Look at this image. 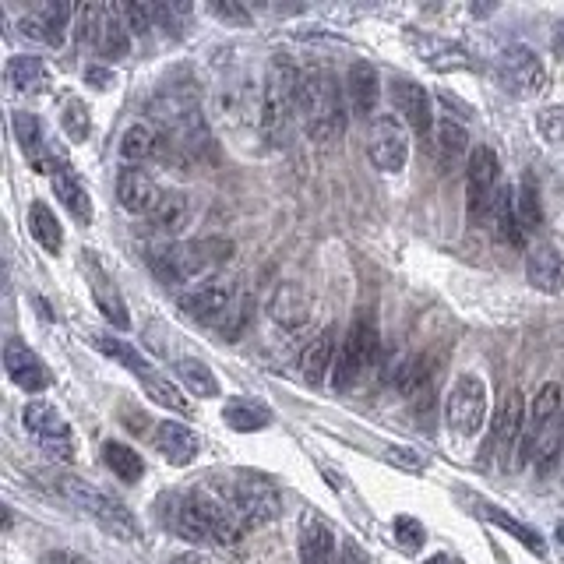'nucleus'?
<instances>
[{
  "label": "nucleus",
  "instance_id": "obj_43",
  "mask_svg": "<svg viewBox=\"0 0 564 564\" xmlns=\"http://www.w3.org/2000/svg\"><path fill=\"white\" fill-rule=\"evenodd\" d=\"M60 127L71 141H85L92 134V117H89V106L85 99H67L64 113H60Z\"/></svg>",
  "mask_w": 564,
  "mask_h": 564
},
{
  "label": "nucleus",
  "instance_id": "obj_13",
  "mask_svg": "<svg viewBox=\"0 0 564 564\" xmlns=\"http://www.w3.org/2000/svg\"><path fill=\"white\" fill-rule=\"evenodd\" d=\"M230 508L244 529L265 526L282 512V494L265 480H240L230 487Z\"/></svg>",
  "mask_w": 564,
  "mask_h": 564
},
{
  "label": "nucleus",
  "instance_id": "obj_20",
  "mask_svg": "<svg viewBox=\"0 0 564 564\" xmlns=\"http://www.w3.org/2000/svg\"><path fill=\"white\" fill-rule=\"evenodd\" d=\"M522 427H526V420H522V392H508L498 409V420H494V431H490V452H498L508 462V452H519Z\"/></svg>",
  "mask_w": 564,
  "mask_h": 564
},
{
  "label": "nucleus",
  "instance_id": "obj_51",
  "mask_svg": "<svg viewBox=\"0 0 564 564\" xmlns=\"http://www.w3.org/2000/svg\"><path fill=\"white\" fill-rule=\"evenodd\" d=\"M208 11L216 18H223V22H233V25H247L251 22V11L240 4V0H226V4H208Z\"/></svg>",
  "mask_w": 564,
  "mask_h": 564
},
{
  "label": "nucleus",
  "instance_id": "obj_12",
  "mask_svg": "<svg viewBox=\"0 0 564 564\" xmlns=\"http://www.w3.org/2000/svg\"><path fill=\"white\" fill-rule=\"evenodd\" d=\"M367 156L381 173H402L409 163V134L406 124L392 113H381L367 127Z\"/></svg>",
  "mask_w": 564,
  "mask_h": 564
},
{
  "label": "nucleus",
  "instance_id": "obj_56",
  "mask_svg": "<svg viewBox=\"0 0 564 564\" xmlns=\"http://www.w3.org/2000/svg\"><path fill=\"white\" fill-rule=\"evenodd\" d=\"M342 564H367L364 550H360L357 543H346V561H342Z\"/></svg>",
  "mask_w": 564,
  "mask_h": 564
},
{
  "label": "nucleus",
  "instance_id": "obj_35",
  "mask_svg": "<svg viewBox=\"0 0 564 564\" xmlns=\"http://www.w3.org/2000/svg\"><path fill=\"white\" fill-rule=\"evenodd\" d=\"M29 233L36 237V244L43 247L46 254H60V247H64V230H60L57 216H53V212L43 205V201H32V208H29Z\"/></svg>",
  "mask_w": 564,
  "mask_h": 564
},
{
  "label": "nucleus",
  "instance_id": "obj_14",
  "mask_svg": "<svg viewBox=\"0 0 564 564\" xmlns=\"http://www.w3.org/2000/svg\"><path fill=\"white\" fill-rule=\"evenodd\" d=\"M388 96H392V106L399 110V117L406 120L416 134H431V127H434L431 92L423 89L420 82H413V78H395Z\"/></svg>",
  "mask_w": 564,
  "mask_h": 564
},
{
  "label": "nucleus",
  "instance_id": "obj_25",
  "mask_svg": "<svg viewBox=\"0 0 564 564\" xmlns=\"http://www.w3.org/2000/svg\"><path fill=\"white\" fill-rule=\"evenodd\" d=\"M78 8H71V4H43V8H36V15H29L22 22V32L32 39H43L46 46H60L64 43V32H67V22L75 18Z\"/></svg>",
  "mask_w": 564,
  "mask_h": 564
},
{
  "label": "nucleus",
  "instance_id": "obj_27",
  "mask_svg": "<svg viewBox=\"0 0 564 564\" xmlns=\"http://www.w3.org/2000/svg\"><path fill=\"white\" fill-rule=\"evenodd\" d=\"M487 226H490V233H494V240H498V244H508V247L526 244V230H522L519 212H515V191L501 187L498 198H494V205H490Z\"/></svg>",
  "mask_w": 564,
  "mask_h": 564
},
{
  "label": "nucleus",
  "instance_id": "obj_32",
  "mask_svg": "<svg viewBox=\"0 0 564 564\" xmlns=\"http://www.w3.org/2000/svg\"><path fill=\"white\" fill-rule=\"evenodd\" d=\"M223 420L230 423V427H233L237 434H254V431H265L268 423H272V413H268V409L261 406V402L237 395V399L226 402Z\"/></svg>",
  "mask_w": 564,
  "mask_h": 564
},
{
  "label": "nucleus",
  "instance_id": "obj_38",
  "mask_svg": "<svg viewBox=\"0 0 564 564\" xmlns=\"http://www.w3.org/2000/svg\"><path fill=\"white\" fill-rule=\"evenodd\" d=\"M138 381H141V388H145V395H149L156 406L170 409V413H191V399H187L173 381H166L163 374L149 371V374H141Z\"/></svg>",
  "mask_w": 564,
  "mask_h": 564
},
{
  "label": "nucleus",
  "instance_id": "obj_8",
  "mask_svg": "<svg viewBox=\"0 0 564 564\" xmlns=\"http://www.w3.org/2000/svg\"><path fill=\"white\" fill-rule=\"evenodd\" d=\"M483 420H487V385L476 374H459L452 392L445 395L448 431L459 438H473V434H480Z\"/></svg>",
  "mask_w": 564,
  "mask_h": 564
},
{
  "label": "nucleus",
  "instance_id": "obj_6",
  "mask_svg": "<svg viewBox=\"0 0 564 564\" xmlns=\"http://www.w3.org/2000/svg\"><path fill=\"white\" fill-rule=\"evenodd\" d=\"M374 349H378V325L367 311L357 314V321L349 325V332L342 335V346L335 353L332 367V388L335 392H349L357 385L360 374L367 371V364L374 360Z\"/></svg>",
  "mask_w": 564,
  "mask_h": 564
},
{
  "label": "nucleus",
  "instance_id": "obj_45",
  "mask_svg": "<svg viewBox=\"0 0 564 564\" xmlns=\"http://www.w3.org/2000/svg\"><path fill=\"white\" fill-rule=\"evenodd\" d=\"M103 15H106V4H85V8L75 11V36H78V43L99 46Z\"/></svg>",
  "mask_w": 564,
  "mask_h": 564
},
{
  "label": "nucleus",
  "instance_id": "obj_1",
  "mask_svg": "<svg viewBox=\"0 0 564 564\" xmlns=\"http://www.w3.org/2000/svg\"><path fill=\"white\" fill-rule=\"evenodd\" d=\"M300 82H304V75L282 57H275L268 64L265 82H261L258 92V134L272 149L286 145V138H290V127L300 113Z\"/></svg>",
  "mask_w": 564,
  "mask_h": 564
},
{
  "label": "nucleus",
  "instance_id": "obj_23",
  "mask_svg": "<svg viewBox=\"0 0 564 564\" xmlns=\"http://www.w3.org/2000/svg\"><path fill=\"white\" fill-rule=\"evenodd\" d=\"M268 314L286 332H297V328H304L311 321V297L300 290L297 282H282L279 290H275L272 304H268Z\"/></svg>",
  "mask_w": 564,
  "mask_h": 564
},
{
  "label": "nucleus",
  "instance_id": "obj_44",
  "mask_svg": "<svg viewBox=\"0 0 564 564\" xmlns=\"http://www.w3.org/2000/svg\"><path fill=\"white\" fill-rule=\"evenodd\" d=\"M427 378H431V364L423 357H409L406 364L395 371V388H399L402 395H420L423 392V385H427Z\"/></svg>",
  "mask_w": 564,
  "mask_h": 564
},
{
  "label": "nucleus",
  "instance_id": "obj_5",
  "mask_svg": "<svg viewBox=\"0 0 564 564\" xmlns=\"http://www.w3.org/2000/svg\"><path fill=\"white\" fill-rule=\"evenodd\" d=\"M177 533L191 543H237L244 526L237 522L233 508H226L223 501H208L201 494L187 498L177 512Z\"/></svg>",
  "mask_w": 564,
  "mask_h": 564
},
{
  "label": "nucleus",
  "instance_id": "obj_16",
  "mask_svg": "<svg viewBox=\"0 0 564 564\" xmlns=\"http://www.w3.org/2000/svg\"><path fill=\"white\" fill-rule=\"evenodd\" d=\"M163 191L156 187L152 173H145L141 166H124L117 177V201L124 212L131 216H152V208L159 205Z\"/></svg>",
  "mask_w": 564,
  "mask_h": 564
},
{
  "label": "nucleus",
  "instance_id": "obj_10",
  "mask_svg": "<svg viewBox=\"0 0 564 564\" xmlns=\"http://www.w3.org/2000/svg\"><path fill=\"white\" fill-rule=\"evenodd\" d=\"M237 297H240V290L233 286L230 279H219V275H212V279H201L194 290L180 293V311H184L191 321H198V325L223 328L226 314L233 311Z\"/></svg>",
  "mask_w": 564,
  "mask_h": 564
},
{
  "label": "nucleus",
  "instance_id": "obj_17",
  "mask_svg": "<svg viewBox=\"0 0 564 564\" xmlns=\"http://www.w3.org/2000/svg\"><path fill=\"white\" fill-rule=\"evenodd\" d=\"M346 96H349V110H353V117L374 120L378 96H381L378 67L367 64V60H353V64H349V75H346Z\"/></svg>",
  "mask_w": 564,
  "mask_h": 564
},
{
  "label": "nucleus",
  "instance_id": "obj_3",
  "mask_svg": "<svg viewBox=\"0 0 564 564\" xmlns=\"http://www.w3.org/2000/svg\"><path fill=\"white\" fill-rule=\"evenodd\" d=\"M233 244L223 237H205V240H187V244L163 247L149 258L152 272L170 286V282H191L208 275L212 268H219L223 261H230ZM212 279V275H208Z\"/></svg>",
  "mask_w": 564,
  "mask_h": 564
},
{
  "label": "nucleus",
  "instance_id": "obj_31",
  "mask_svg": "<svg viewBox=\"0 0 564 564\" xmlns=\"http://www.w3.org/2000/svg\"><path fill=\"white\" fill-rule=\"evenodd\" d=\"M89 346L99 349L103 357L117 360L120 367H127V371H131L134 378H141V374H149V371H152L149 360L141 357V353H138L134 346H127L124 339H113V335H106V332H89Z\"/></svg>",
  "mask_w": 564,
  "mask_h": 564
},
{
  "label": "nucleus",
  "instance_id": "obj_24",
  "mask_svg": "<svg viewBox=\"0 0 564 564\" xmlns=\"http://www.w3.org/2000/svg\"><path fill=\"white\" fill-rule=\"evenodd\" d=\"M297 367H300V378H304L311 388H318L321 381H325V374L335 367V328L318 332L304 349H300Z\"/></svg>",
  "mask_w": 564,
  "mask_h": 564
},
{
  "label": "nucleus",
  "instance_id": "obj_49",
  "mask_svg": "<svg viewBox=\"0 0 564 564\" xmlns=\"http://www.w3.org/2000/svg\"><path fill=\"white\" fill-rule=\"evenodd\" d=\"M392 529H395V540H399L406 550H416L423 543V536H427V529H423L416 519H409V515H399V519L392 522Z\"/></svg>",
  "mask_w": 564,
  "mask_h": 564
},
{
  "label": "nucleus",
  "instance_id": "obj_48",
  "mask_svg": "<svg viewBox=\"0 0 564 564\" xmlns=\"http://www.w3.org/2000/svg\"><path fill=\"white\" fill-rule=\"evenodd\" d=\"M251 307H254V304H251V297H247V293H240L237 304H233V311L226 314V321H223V328H219V332H223L230 342L237 339V335L244 332L247 321H251Z\"/></svg>",
  "mask_w": 564,
  "mask_h": 564
},
{
  "label": "nucleus",
  "instance_id": "obj_26",
  "mask_svg": "<svg viewBox=\"0 0 564 564\" xmlns=\"http://www.w3.org/2000/svg\"><path fill=\"white\" fill-rule=\"evenodd\" d=\"M335 533L328 529L325 519L307 512L300 519V564H335Z\"/></svg>",
  "mask_w": 564,
  "mask_h": 564
},
{
  "label": "nucleus",
  "instance_id": "obj_53",
  "mask_svg": "<svg viewBox=\"0 0 564 564\" xmlns=\"http://www.w3.org/2000/svg\"><path fill=\"white\" fill-rule=\"evenodd\" d=\"M85 82H92L96 89H110L117 78H113V71H106V67H85Z\"/></svg>",
  "mask_w": 564,
  "mask_h": 564
},
{
  "label": "nucleus",
  "instance_id": "obj_2",
  "mask_svg": "<svg viewBox=\"0 0 564 564\" xmlns=\"http://www.w3.org/2000/svg\"><path fill=\"white\" fill-rule=\"evenodd\" d=\"M300 117L311 134V141L328 145V141H339L346 131V113H342L339 99V82H335L332 71L325 67H314L307 71L304 82H300Z\"/></svg>",
  "mask_w": 564,
  "mask_h": 564
},
{
  "label": "nucleus",
  "instance_id": "obj_34",
  "mask_svg": "<svg viewBox=\"0 0 564 564\" xmlns=\"http://www.w3.org/2000/svg\"><path fill=\"white\" fill-rule=\"evenodd\" d=\"M4 78H8V85L15 92H36L46 85V64L39 57H29V53H18V57L8 60V67H4Z\"/></svg>",
  "mask_w": 564,
  "mask_h": 564
},
{
  "label": "nucleus",
  "instance_id": "obj_52",
  "mask_svg": "<svg viewBox=\"0 0 564 564\" xmlns=\"http://www.w3.org/2000/svg\"><path fill=\"white\" fill-rule=\"evenodd\" d=\"M388 462H395V466H402V469H423L427 466V459H423L416 448H406V445H392L388 448Z\"/></svg>",
  "mask_w": 564,
  "mask_h": 564
},
{
  "label": "nucleus",
  "instance_id": "obj_40",
  "mask_svg": "<svg viewBox=\"0 0 564 564\" xmlns=\"http://www.w3.org/2000/svg\"><path fill=\"white\" fill-rule=\"evenodd\" d=\"M92 297H96V304H99V311H103V318L110 321L117 332H127V328H131V314H127L124 300H120V293L113 290L110 282H106L99 272H96V282H92Z\"/></svg>",
  "mask_w": 564,
  "mask_h": 564
},
{
  "label": "nucleus",
  "instance_id": "obj_37",
  "mask_svg": "<svg viewBox=\"0 0 564 564\" xmlns=\"http://www.w3.org/2000/svg\"><path fill=\"white\" fill-rule=\"evenodd\" d=\"M561 445H564V420L561 416H554V420L540 431V438H536V445H533L536 473L547 476L550 469L557 466V459H561Z\"/></svg>",
  "mask_w": 564,
  "mask_h": 564
},
{
  "label": "nucleus",
  "instance_id": "obj_9",
  "mask_svg": "<svg viewBox=\"0 0 564 564\" xmlns=\"http://www.w3.org/2000/svg\"><path fill=\"white\" fill-rule=\"evenodd\" d=\"M494 82L515 99H533L536 92L547 82V71H543L540 57H536L529 46H505V50L494 57Z\"/></svg>",
  "mask_w": 564,
  "mask_h": 564
},
{
  "label": "nucleus",
  "instance_id": "obj_4",
  "mask_svg": "<svg viewBox=\"0 0 564 564\" xmlns=\"http://www.w3.org/2000/svg\"><path fill=\"white\" fill-rule=\"evenodd\" d=\"M53 490H57V494H60L64 501H71V505H75L78 512L92 515V519H96L99 526L110 529V533L117 536V540H124V543L138 540V522H134V515L127 512V508L120 505L117 498H110L106 490H99L96 483L60 473V476H53Z\"/></svg>",
  "mask_w": 564,
  "mask_h": 564
},
{
  "label": "nucleus",
  "instance_id": "obj_50",
  "mask_svg": "<svg viewBox=\"0 0 564 564\" xmlns=\"http://www.w3.org/2000/svg\"><path fill=\"white\" fill-rule=\"evenodd\" d=\"M540 131L547 141L564 145V106H547V110L540 113Z\"/></svg>",
  "mask_w": 564,
  "mask_h": 564
},
{
  "label": "nucleus",
  "instance_id": "obj_41",
  "mask_svg": "<svg viewBox=\"0 0 564 564\" xmlns=\"http://www.w3.org/2000/svg\"><path fill=\"white\" fill-rule=\"evenodd\" d=\"M177 374L194 395H201V399H216V395H219V381H216V374L208 371L205 360L180 357L177 360Z\"/></svg>",
  "mask_w": 564,
  "mask_h": 564
},
{
  "label": "nucleus",
  "instance_id": "obj_19",
  "mask_svg": "<svg viewBox=\"0 0 564 564\" xmlns=\"http://www.w3.org/2000/svg\"><path fill=\"white\" fill-rule=\"evenodd\" d=\"M526 279L533 290L557 297L564 290V258L550 244H536L526 254Z\"/></svg>",
  "mask_w": 564,
  "mask_h": 564
},
{
  "label": "nucleus",
  "instance_id": "obj_46",
  "mask_svg": "<svg viewBox=\"0 0 564 564\" xmlns=\"http://www.w3.org/2000/svg\"><path fill=\"white\" fill-rule=\"evenodd\" d=\"M11 124H15V138L22 141V149L39 163V159H43V156H39V145H43V124H39V117H36V113L18 110Z\"/></svg>",
  "mask_w": 564,
  "mask_h": 564
},
{
  "label": "nucleus",
  "instance_id": "obj_22",
  "mask_svg": "<svg viewBox=\"0 0 564 564\" xmlns=\"http://www.w3.org/2000/svg\"><path fill=\"white\" fill-rule=\"evenodd\" d=\"M156 448L163 452V459L170 462V466H191L201 452V441L187 423L166 420L156 427Z\"/></svg>",
  "mask_w": 564,
  "mask_h": 564
},
{
  "label": "nucleus",
  "instance_id": "obj_58",
  "mask_svg": "<svg viewBox=\"0 0 564 564\" xmlns=\"http://www.w3.org/2000/svg\"><path fill=\"white\" fill-rule=\"evenodd\" d=\"M173 564H208V561L198 554H180V557H173Z\"/></svg>",
  "mask_w": 564,
  "mask_h": 564
},
{
  "label": "nucleus",
  "instance_id": "obj_54",
  "mask_svg": "<svg viewBox=\"0 0 564 564\" xmlns=\"http://www.w3.org/2000/svg\"><path fill=\"white\" fill-rule=\"evenodd\" d=\"M43 564H92V561L82 554H75V550H53V554L43 557Z\"/></svg>",
  "mask_w": 564,
  "mask_h": 564
},
{
  "label": "nucleus",
  "instance_id": "obj_42",
  "mask_svg": "<svg viewBox=\"0 0 564 564\" xmlns=\"http://www.w3.org/2000/svg\"><path fill=\"white\" fill-rule=\"evenodd\" d=\"M483 512L490 515V522H494V526H501V529H505V533H512L515 540H519L526 550H533V554H547V543H543L540 536H536L529 526H522L519 519H512V515L498 512V508H490V505H483Z\"/></svg>",
  "mask_w": 564,
  "mask_h": 564
},
{
  "label": "nucleus",
  "instance_id": "obj_28",
  "mask_svg": "<svg viewBox=\"0 0 564 564\" xmlns=\"http://www.w3.org/2000/svg\"><path fill=\"white\" fill-rule=\"evenodd\" d=\"M191 216H194V205L184 191H163V198L152 208L149 219L159 233H170L173 237V233H184L187 226H191Z\"/></svg>",
  "mask_w": 564,
  "mask_h": 564
},
{
  "label": "nucleus",
  "instance_id": "obj_59",
  "mask_svg": "<svg viewBox=\"0 0 564 564\" xmlns=\"http://www.w3.org/2000/svg\"><path fill=\"white\" fill-rule=\"evenodd\" d=\"M423 564H452V561H448V557H445V554H434V557H431V561H423Z\"/></svg>",
  "mask_w": 564,
  "mask_h": 564
},
{
  "label": "nucleus",
  "instance_id": "obj_33",
  "mask_svg": "<svg viewBox=\"0 0 564 564\" xmlns=\"http://www.w3.org/2000/svg\"><path fill=\"white\" fill-rule=\"evenodd\" d=\"M131 29L124 22V11L106 4V15H103V32H99V53L113 60H124L131 53Z\"/></svg>",
  "mask_w": 564,
  "mask_h": 564
},
{
  "label": "nucleus",
  "instance_id": "obj_55",
  "mask_svg": "<svg viewBox=\"0 0 564 564\" xmlns=\"http://www.w3.org/2000/svg\"><path fill=\"white\" fill-rule=\"evenodd\" d=\"M438 99L448 106V110H455V117H462V120H469V117H473V106H469V103H462V99H459V96H452V92H441Z\"/></svg>",
  "mask_w": 564,
  "mask_h": 564
},
{
  "label": "nucleus",
  "instance_id": "obj_11",
  "mask_svg": "<svg viewBox=\"0 0 564 564\" xmlns=\"http://www.w3.org/2000/svg\"><path fill=\"white\" fill-rule=\"evenodd\" d=\"M22 423H25V431H29L32 438L39 441V448H43V452H50L53 459H60V462L75 459V441H71V427H67V420L60 416L57 406H50V402H39V399L25 402Z\"/></svg>",
  "mask_w": 564,
  "mask_h": 564
},
{
  "label": "nucleus",
  "instance_id": "obj_29",
  "mask_svg": "<svg viewBox=\"0 0 564 564\" xmlns=\"http://www.w3.org/2000/svg\"><path fill=\"white\" fill-rule=\"evenodd\" d=\"M159 149H163V134L152 124H131L120 138V159L127 166H141L145 159L159 156Z\"/></svg>",
  "mask_w": 564,
  "mask_h": 564
},
{
  "label": "nucleus",
  "instance_id": "obj_7",
  "mask_svg": "<svg viewBox=\"0 0 564 564\" xmlns=\"http://www.w3.org/2000/svg\"><path fill=\"white\" fill-rule=\"evenodd\" d=\"M501 191V163L494 156V149L487 145H476L466 159V208H469V223L487 226L490 205Z\"/></svg>",
  "mask_w": 564,
  "mask_h": 564
},
{
  "label": "nucleus",
  "instance_id": "obj_57",
  "mask_svg": "<svg viewBox=\"0 0 564 564\" xmlns=\"http://www.w3.org/2000/svg\"><path fill=\"white\" fill-rule=\"evenodd\" d=\"M550 50H554L557 57L564 60V22L557 25V29H554V36H550Z\"/></svg>",
  "mask_w": 564,
  "mask_h": 564
},
{
  "label": "nucleus",
  "instance_id": "obj_18",
  "mask_svg": "<svg viewBox=\"0 0 564 564\" xmlns=\"http://www.w3.org/2000/svg\"><path fill=\"white\" fill-rule=\"evenodd\" d=\"M406 43L416 50V57L423 60L427 67H434V71H466L473 60H469V53L462 50L459 43H448V39H438V36H427V32H416L409 29L406 32Z\"/></svg>",
  "mask_w": 564,
  "mask_h": 564
},
{
  "label": "nucleus",
  "instance_id": "obj_21",
  "mask_svg": "<svg viewBox=\"0 0 564 564\" xmlns=\"http://www.w3.org/2000/svg\"><path fill=\"white\" fill-rule=\"evenodd\" d=\"M50 180H53V194L60 198V205H64L78 223H92V198L82 187V180H78V173L67 163H60V159H53Z\"/></svg>",
  "mask_w": 564,
  "mask_h": 564
},
{
  "label": "nucleus",
  "instance_id": "obj_15",
  "mask_svg": "<svg viewBox=\"0 0 564 564\" xmlns=\"http://www.w3.org/2000/svg\"><path fill=\"white\" fill-rule=\"evenodd\" d=\"M4 367H8V378L15 381L22 392L36 395V392H46V388H50V371H46V364L25 346L22 339L4 342Z\"/></svg>",
  "mask_w": 564,
  "mask_h": 564
},
{
  "label": "nucleus",
  "instance_id": "obj_30",
  "mask_svg": "<svg viewBox=\"0 0 564 564\" xmlns=\"http://www.w3.org/2000/svg\"><path fill=\"white\" fill-rule=\"evenodd\" d=\"M434 149H438V166L441 170H452L455 163H459L462 156L469 159V134L466 127L459 124V120L445 117L438 127H434Z\"/></svg>",
  "mask_w": 564,
  "mask_h": 564
},
{
  "label": "nucleus",
  "instance_id": "obj_36",
  "mask_svg": "<svg viewBox=\"0 0 564 564\" xmlns=\"http://www.w3.org/2000/svg\"><path fill=\"white\" fill-rule=\"evenodd\" d=\"M515 212H519V223L522 230L536 233L543 226V205H540V187H536V177L533 173H522L519 187H515Z\"/></svg>",
  "mask_w": 564,
  "mask_h": 564
},
{
  "label": "nucleus",
  "instance_id": "obj_39",
  "mask_svg": "<svg viewBox=\"0 0 564 564\" xmlns=\"http://www.w3.org/2000/svg\"><path fill=\"white\" fill-rule=\"evenodd\" d=\"M103 462L113 469V476L124 483H138L141 473H145V462L134 452L131 445H120V441H106L103 445Z\"/></svg>",
  "mask_w": 564,
  "mask_h": 564
},
{
  "label": "nucleus",
  "instance_id": "obj_47",
  "mask_svg": "<svg viewBox=\"0 0 564 564\" xmlns=\"http://www.w3.org/2000/svg\"><path fill=\"white\" fill-rule=\"evenodd\" d=\"M120 11H124V22H127V29H131V36L134 39H145L152 32V11H149V4H120Z\"/></svg>",
  "mask_w": 564,
  "mask_h": 564
}]
</instances>
